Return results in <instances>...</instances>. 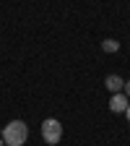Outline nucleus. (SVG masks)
Returning <instances> with one entry per match:
<instances>
[{
  "label": "nucleus",
  "mask_w": 130,
  "mask_h": 146,
  "mask_svg": "<svg viewBox=\"0 0 130 146\" xmlns=\"http://www.w3.org/2000/svg\"><path fill=\"white\" fill-rule=\"evenodd\" d=\"M0 138L5 141V146H24L26 138H29V125L24 120H11L3 128V136Z\"/></svg>",
  "instance_id": "nucleus-1"
},
{
  "label": "nucleus",
  "mask_w": 130,
  "mask_h": 146,
  "mask_svg": "<svg viewBox=\"0 0 130 146\" xmlns=\"http://www.w3.org/2000/svg\"><path fill=\"white\" fill-rule=\"evenodd\" d=\"M42 138H44L49 146L60 143V138H63V123L55 120V117H47V120L42 123Z\"/></svg>",
  "instance_id": "nucleus-2"
},
{
  "label": "nucleus",
  "mask_w": 130,
  "mask_h": 146,
  "mask_svg": "<svg viewBox=\"0 0 130 146\" xmlns=\"http://www.w3.org/2000/svg\"><path fill=\"white\" fill-rule=\"evenodd\" d=\"M127 97H125V91H120V94H112V99H109V110H112V112H125V110H127Z\"/></svg>",
  "instance_id": "nucleus-3"
},
{
  "label": "nucleus",
  "mask_w": 130,
  "mask_h": 146,
  "mask_svg": "<svg viewBox=\"0 0 130 146\" xmlns=\"http://www.w3.org/2000/svg\"><path fill=\"white\" fill-rule=\"evenodd\" d=\"M104 86L112 91V94H120V91H125V78H120V76H115V73H112V76L104 78Z\"/></svg>",
  "instance_id": "nucleus-4"
},
{
  "label": "nucleus",
  "mask_w": 130,
  "mask_h": 146,
  "mask_svg": "<svg viewBox=\"0 0 130 146\" xmlns=\"http://www.w3.org/2000/svg\"><path fill=\"white\" fill-rule=\"evenodd\" d=\"M102 50L112 55V52H117V50H120V42H117V39H104V42H102Z\"/></svg>",
  "instance_id": "nucleus-5"
},
{
  "label": "nucleus",
  "mask_w": 130,
  "mask_h": 146,
  "mask_svg": "<svg viewBox=\"0 0 130 146\" xmlns=\"http://www.w3.org/2000/svg\"><path fill=\"white\" fill-rule=\"evenodd\" d=\"M125 97H127V99H130V78H127V81H125Z\"/></svg>",
  "instance_id": "nucleus-6"
},
{
  "label": "nucleus",
  "mask_w": 130,
  "mask_h": 146,
  "mask_svg": "<svg viewBox=\"0 0 130 146\" xmlns=\"http://www.w3.org/2000/svg\"><path fill=\"white\" fill-rule=\"evenodd\" d=\"M125 115H127V120H130V104H127V110H125Z\"/></svg>",
  "instance_id": "nucleus-7"
},
{
  "label": "nucleus",
  "mask_w": 130,
  "mask_h": 146,
  "mask_svg": "<svg viewBox=\"0 0 130 146\" xmlns=\"http://www.w3.org/2000/svg\"><path fill=\"white\" fill-rule=\"evenodd\" d=\"M0 146H5V141H3V138H0Z\"/></svg>",
  "instance_id": "nucleus-8"
}]
</instances>
